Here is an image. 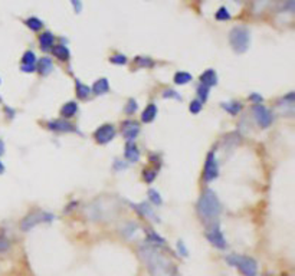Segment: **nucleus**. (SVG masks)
<instances>
[{"instance_id":"f257e3e1","label":"nucleus","mask_w":295,"mask_h":276,"mask_svg":"<svg viewBox=\"0 0 295 276\" xmlns=\"http://www.w3.org/2000/svg\"><path fill=\"white\" fill-rule=\"evenodd\" d=\"M138 255L147 266L150 276H177V269L167 256H164L159 248L143 243L138 248Z\"/></svg>"},{"instance_id":"f03ea898","label":"nucleus","mask_w":295,"mask_h":276,"mask_svg":"<svg viewBox=\"0 0 295 276\" xmlns=\"http://www.w3.org/2000/svg\"><path fill=\"white\" fill-rule=\"evenodd\" d=\"M196 208H197V213L201 217V220L207 226V224L217 220V217L220 216L222 203H220L216 192H213L212 189H204L197 200Z\"/></svg>"},{"instance_id":"7ed1b4c3","label":"nucleus","mask_w":295,"mask_h":276,"mask_svg":"<svg viewBox=\"0 0 295 276\" xmlns=\"http://www.w3.org/2000/svg\"><path fill=\"white\" fill-rule=\"evenodd\" d=\"M118 211V206L112 199L102 197V199H97L90 206L87 207L85 213L87 216L95 221H104L114 217Z\"/></svg>"},{"instance_id":"20e7f679","label":"nucleus","mask_w":295,"mask_h":276,"mask_svg":"<svg viewBox=\"0 0 295 276\" xmlns=\"http://www.w3.org/2000/svg\"><path fill=\"white\" fill-rule=\"evenodd\" d=\"M229 43L235 54H245L251 45V32L246 26H235L229 32Z\"/></svg>"},{"instance_id":"39448f33","label":"nucleus","mask_w":295,"mask_h":276,"mask_svg":"<svg viewBox=\"0 0 295 276\" xmlns=\"http://www.w3.org/2000/svg\"><path fill=\"white\" fill-rule=\"evenodd\" d=\"M225 261L241 271V274L245 276H256L258 274V263L251 256H242V255H229L225 258Z\"/></svg>"},{"instance_id":"423d86ee","label":"nucleus","mask_w":295,"mask_h":276,"mask_svg":"<svg viewBox=\"0 0 295 276\" xmlns=\"http://www.w3.org/2000/svg\"><path fill=\"white\" fill-rule=\"evenodd\" d=\"M54 220L55 216L52 213L36 210V211L29 213L26 217L20 221V229H22V232H30L33 227H36L40 223H51V221Z\"/></svg>"},{"instance_id":"0eeeda50","label":"nucleus","mask_w":295,"mask_h":276,"mask_svg":"<svg viewBox=\"0 0 295 276\" xmlns=\"http://www.w3.org/2000/svg\"><path fill=\"white\" fill-rule=\"evenodd\" d=\"M206 239H207V242H209L212 246H215V248L219 249V250H225V249L228 248V242H226L225 236H223L222 230H220V223H219V220L207 224Z\"/></svg>"},{"instance_id":"6e6552de","label":"nucleus","mask_w":295,"mask_h":276,"mask_svg":"<svg viewBox=\"0 0 295 276\" xmlns=\"http://www.w3.org/2000/svg\"><path fill=\"white\" fill-rule=\"evenodd\" d=\"M217 177H219V163L216 160L215 151H210L206 155L204 168H203V179L206 183H210Z\"/></svg>"},{"instance_id":"1a4fd4ad","label":"nucleus","mask_w":295,"mask_h":276,"mask_svg":"<svg viewBox=\"0 0 295 276\" xmlns=\"http://www.w3.org/2000/svg\"><path fill=\"white\" fill-rule=\"evenodd\" d=\"M252 112H254L256 124L259 125L261 128H268V127H271L272 121H274V115H272V112L264 104H255L252 107Z\"/></svg>"},{"instance_id":"9d476101","label":"nucleus","mask_w":295,"mask_h":276,"mask_svg":"<svg viewBox=\"0 0 295 276\" xmlns=\"http://www.w3.org/2000/svg\"><path fill=\"white\" fill-rule=\"evenodd\" d=\"M115 134H117V131H115V127L114 125L104 124L95 130L94 138L98 144H102L104 145V144H108L109 141H112L114 137H115Z\"/></svg>"},{"instance_id":"9b49d317","label":"nucleus","mask_w":295,"mask_h":276,"mask_svg":"<svg viewBox=\"0 0 295 276\" xmlns=\"http://www.w3.org/2000/svg\"><path fill=\"white\" fill-rule=\"evenodd\" d=\"M294 108H295V94L294 92H290L287 94L285 97L281 98L278 101V110L281 112L282 115H288V117H293L294 115Z\"/></svg>"},{"instance_id":"f8f14e48","label":"nucleus","mask_w":295,"mask_h":276,"mask_svg":"<svg viewBox=\"0 0 295 276\" xmlns=\"http://www.w3.org/2000/svg\"><path fill=\"white\" fill-rule=\"evenodd\" d=\"M140 134V125L133 120H127L122 123V136L127 139V142H134L137 136Z\"/></svg>"},{"instance_id":"ddd939ff","label":"nucleus","mask_w":295,"mask_h":276,"mask_svg":"<svg viewBox=\"0 0 295 276\" xmlns=\"http://www.w3.org/2000/svg\"><path fill=\"white\" fill-rule=\"evenodd\" d=\"M36 62H38V59H36L35 52L29 49V51H26V52L23 54V56H22L20 70L25 72V73H32V72H35V70H36Z\"/></svg>"},{"instance_id":"4468645a","label":"nucleus","mask_w":295,"mask_h":276,"mask_svg":"<svg viewBox=\"0 0 295 276\" xmlns=\"http://www.w3.org/2000/svg\"><path fill=\"white\" fill-rule=\"evenodd\" d=\"M46 127L51 130V131H55V133H75L77 128L75 125L71 124L69 121L67 120H54V121H49Z\"/></svg>"},{"instance_id":"2eb2a0df","label":"nucleus","mask_w":295,"mask_h":276,"mask_svg":"<svg viewBox=\"0 0 295 276\" xmlns=\"http://www.w3.org/2000/svg\"><path fill=\"white\" fill-rule=\"evenodd\" d=\"M124 157L127 160V163H131V164H135L140 161V150L138 147L135 145L134 142H125V150H124Z\"/></svg>"},{"instance_id":"dca6fc26","label":"nucleus","mask_w":295,"mask_h":276,"mask_svg":"<svg viewBox=\"0 0 295 276\" xmlns=\"http://www.w3.org/2000/svg\"><path fill=\"white\" fill-rule=\"evenodd\" d=\"M133 208H134L135 211L140 214V216H143V217H148V219H151L153 221H157L159 223V217L154 214V210H153V207L150 206L148 203L146 202H141V203H138V205H131Z\"/></svg>"},{"instance_id":"f3484780","label":"nucleus","mask_w":295,"mask_h":276,"mask_svg":"<svg viewBox=\"0 0 295 276\" xmlns=\"http://www.w3.org/2000/svg\"><path fill=\"white\" fill-rule=\"evenodd\" d=\"M36 70L39 72L42 76H48V75L54 70L52 59H51V58H48V56L40 58L39 61L36 62Z\"/></svg>"},{"instance_id":"a211bd4d","label":"nucleus","mask_w":295,"mask_h":276,"mask_svg":"<svg viewBox=\"0 0 295 276\" xmlns=\"http://www.w3.org/2000/svg\"><path fill=\"white\" fill-rule=\"evenodd\" d=\"M199 81H200V85H204V86H207V88L217 85V73H216L215 69H207V70H204L200 76H199Z\"/></svg>"},{"instance_id":"6ab92c4d","label":"nucleus","mask_w":295,"mask_h":276,"mask_svg":"<svg viewBox=\"0 0 295 276\" xmlns=\"http://www.w3.org/2000/svg\"><path fill=\"white\" fill-rule=\"evenodd\" d=\"M91 92L95 95H105L109 92V82L107 78H99L91 86Z\"/></svg>"},{"instance_id":"aec40b11","label":"nucleus","mask_w":295,"mask_h":276,"mask_svg":"<svg viewBox=\"0 0 295 276\" xmlns=\"http://www.w3.org/2000/svg\"><path fill=\"white\" fill-rule=\"evenodd\" d=\"M157 114H159L157 105L156 104H148L146 110L143 111V114H141V121L146 123V124H150V123H153L156 120Z\"/></svg>"},{"instance_id":"412c9836","label":"nucleus","mask_w":295,"mask_h":276,"mask_svg":"<svg viewBox=\"0 0 295 276\" xmlns=\"http://www.w3.org/2000/svg\"><path fill=\"white\" fill-rule=\"evenodd\" d=\"M146 243L159 249L166 246V240H164L157 232H154V230H151V229H148L147 230V242H146Z\"/></svg>"},{"instance_id":"4be33fe9","label":"nucleus","mask_w":295,"mask_h":276,"mask_svg":"<svg viewBox=\"0 0 295 276\" xmlns=\"http://www.w3.org/2000/svg\"><path fill=\"white\" fill-rule=\"evenodd\" d=\"M77 112H78V104L75 101H69L67 104H64V107L61 108V115L64 120L75 117Z\"/></svg>"},{"instance_id":"5701e85b","label":"nucleus","mask_w":295,"mask_h":276,"mask_svg":"<svg viewBox=\"0 0 295 276\" xmlns=\"http://www.w3.org/2000/svg\"><path fill=\"white\" fill-rule=\"evenodd\" d=\"M55 36L51 32H43L42 35H39V45L43 51H49L54 48Z\"/></svg>"},{"instance_id":"b1692460","label":"nucleus","mask_w":295,"mask_h":276,"mask_svg":"<svg viewBox=\"0 0 295 276\" xmlns=\"http://www.w3.org/2000/svg\"><path fill=\"white\" fill-rule=\"evenodd\" d=\"M51 51L55 58H58L59 61H69V58H71V52L65 45H54V48Z\"/></svg>"},{"instance_id":"393cba45","label":"nucleus","mask_w":295,"mask_h":276,"mask_svg":"<svg viewBox=\"0 0 295 276\" xmlns=\"http://www.w3.org/2000/svg\"><path fill=\"white\" fill-rule=\"evenodd\" d=\"M75 91H77V97L80 99H87V98L91 95V86L82 83L80 79L75 81Z\"/></svg>"},{"instance_id":"a878e982","label":"nucleus","mask_w":295,"mask_h":276,"mask_svg":"<svg viewBox=\"0 0 295 276\" xmlns=\"http://www.w3.org/2000/svg\"><path fill=\"white\" fill-rule=\"evenodd\" d=\"M220 107L226 111V112H229L230 115H233V117L238 115L242 111V104L241 102H238V101H233V102H222Z\"/></svg>"},{"instance_id":"bb28decb","label":"nucleus","mask_w":295,"mask_h":276,"mask_svg":"<svg viewBox=\"0 0 295 276\" xmlns=\"http://www.w3.org/2000/svg\"><path fill=\"white\" fill-rule=\"evenodd\" d=\"M137 229H138L137 223H134V221H128V223H125V224L121 227V235L124 236L125 239H131V237L135 235Z\"/></svg>"},{"instance_id":"cd10ccee","label":"nucleus","mask_w":295,"mask_h":276,"mask_svg":"<svg viewBox=\"0 0 295 276\" xmlns=\"http://www.w3.org/2000/svg\"><path fill=\"white\" fill-rule=\"evenodd\" d=\"M176 85H186L190 81H193V76L189 73V72H185V70H179L175 73V78H173Z\"/></svg>"},{"instance_id":"c85d7f7f","label":"nucleus","mask_w":295,"mask_h":276,"mask_svg":"<svg viewBox=\"0 0 295 276\" xmlns=\"http://www.w3.org/2000/svg\"><path fill=\"white\" fill-rule=\"evenodd\" d=\"M25 25H26L27 28L30 29L32 32H39L40 29L43 28V22L40 20L39 17H36V16L27 17L26 20H25Z\"/></svg>"},{"instance_id":"c756f323","label":"nucleus","mask_w":295,"mask_h":276,"mask_svg":"<svg viewBox=\"0 0 295 276\" xmlns=\"http://www.w3.org/2000/svg\"><path fill=\"white\" fill-rule=\"evenodd\" d=\"M134 64L138 68H153L154 61L150 56H137L134 59Z\"/></svg>"},{"instance_id":"7c9ffc66","label":"nucleus","mask_w":295,"mask_h":276,"mask_svg":"<svg viewBox=\"0 0 295 276\" xmlns=\"http://www.w3.org/2000/svg\"><path fill=\"white\" fill-rule=\"evenodd\" d=\"M148 194V200L154 205V206H161L163 205V199H161L160 193L154 189H150L147 192Z\"/></svg>"},{"instance_id":"2f4dec72","label":"nucleus","mask_w":295,"mask_h":276,"mask_svg":"<svg viewBox=\"0 0 295 276\" xmlns=\"http://www.w3.org/2000/svg\"><path fill=\"white\" fill-rule=\"evenodd\" d=\"M215 19L219 22H226V20H230V13L225 6H222V7L217 9V12L215 13Z\"/></svg>"},{"instance_id":"473e14b6","label":"nucleus","mask_w":295,"mask_h":276,"mask_svg":"<svg viewBox=\"0 0 295 276\" xmlns=\"http://www.w3.org/2000/svg\"><path fill=\"white\" fill-rule=\"evenodd\" d=\"M209 91H210V88H207V86H204V85H199L197 86V99L200 101L201 104H204L206 101H207V98H209Z\"/></svg>"},{"instance_id":"72a5a7b5","label":"nucleus","mask_w":295,"mask_h":276,"mask_svg":"<svg viewBox=\"0 0 295 276\" xmlns=\"http://www.w3.org/2000/svg\"><path fill=\"white\" fill-rule=\"evenodd\" d=\"M203 108V104H201L199 99H193L192 102H190V105H189V111L193 114V115H197L199 112Z\"/></svg>"},{"instance_id":"f704fd0d","label":"nucleus","mask_w":295,"mask_h":276,"mask_svg":"<svg viewBox=\"0 0 295 276\" xmlns=\"http://www.w3.org/2000/svg\"><path fill=\"white\" fill-rule=\"evenodd\" d=\"M268 4L269 0H255V3H254V12H255V13L264 12V10L268 7Z\"/></svg>"},{"instance_id":"c9c22d12","label":"nucleus","mask_w":295,"mask_h":276,"mask_svg":"<svg viewBox=\"0 0 295 276\" xmlns=\"http://www.w3.org/2000/svg\"><path fill=\"white\" fill-rule=\"evenodd\" d=\"M109 62L111 64H114V65H127V62H128V59H127V56L125 55H112L109 58Z\"/></svg>"},{"instance_id":"e433bc0d","label":"nucleus","mask_w":295,"mask_h":276,"mask_svg":"<svg viewBox=\"0 0 295 276\" xmlns=\"http://www.w3.org/2000/svg\"><path fill=\"white\" fill-rule=\"evenodd\" d=\"M156 177H157V170H144L143 171V179L148 184H151L156 180Z\"/></svg>"},{"instance_id":"4c0bfd02","label":"nucleus","mask_w":295,"mask_h":276,"mask_svg":"<svg viewBox=\"0 0 295 276\" xmlns=\"http://www.w3.org/2000/svg\"><path fill=\"white\" fill-rule=\"evenodd\" d=\"M9 248H10V240H9V237L4 235V233H0V253H1V252H6Z\"/></svg>"},{"instance_id":"58836bf2","label":"nucleus","mask_w":295,"mask_h":276,"mask_svg":"<svg viewBox=\"0 0 295 276\" xmlns=\"http://www.w3.org/2000/svg\"><path fill=\"white\" fill-rule=\"evenodd\" d=\"M176 248H177L179 255H182L183 258H188L189 249L186 248V245H185V242H183V240H177V243H176Z\"/></svg>"},{"instance_id":"ea45409f","label":"nucleus","mask_w":295,"mask_h":276,"mask_svg":"<svg viewBox=\"0 0 295 276\" xmlns=\"http://www.w3.org/2000/svg\"><path fill=\"white\" fill-rule=\"evenodd\" d=\"M163 98H166V99H177V101H182L183 98L180 94H177L175 89H166L164 92H163Z\"/></svg>"},{"instance_id":"a19ab883","label":"nucleus","mask_w":295,"mask_h":276,"mask_svg":"<svg viewBox=\"0 0 295 276\" xmlns=\"http://www.w3.org/2000/svg\"><path fill=\"white\" fill-rule=\"evenodd\" d=\"M138 108V105H137V101L135 99H128V102H127V105H125V112L128 114V115H131V114H134L135 111Z\"/></svg>"},{"instance_id":"79ce46f5","label":"nucleus","mask_w":295,"mask_h":276,"mask_svg":"<svg viewBox=\"0 0 295 276\" xmlns=\"http://www.w3.org/2000/svg\"><path fill=\"white\" fill-rule=\"evenodd\" d=\"M249 101H252L254 104H262V102H264V98H262V95L256 94V92H252V94L249 95Z\"/></svg>"},{"instance_id":"37998d69","label":"nucleus","mask_w":295,"mask_h":276,"mask_svg":"<svg viewBox=\"0 0 295 276\" xmlns=\"http://www.w3.org/2000/svg\"><path fill=\"white\" fill-rule=\"evenodd\" d=\"M284 9H287L288 13H294V0H284Z\"/></svg>"},{"instance_id":"c03bdc74","label":"nucleus","mask_w":295,"mask_h":276,"mask_svg":"<svg viewBox=\"0 0 295 276\" xmlns=\"http://www.w3.org/2000/svg\"><path fill=\"white\" fill-rule=\"evenodd\" d=\"M69 1H71V4L74 7L75 13H81V10H82V1L81 0H69Z\"/></svg>"},{"instance_id":"a18cd8bd","label":"nucleus","mask_w":295,"mask_h":276,"mask_svg":"<svg viewBox=\"0 0 295 276\" xmlns=\"http://www.w3.org/2000/svg\"><path fill=\"white\" fill-rule=\"evenodd\" d=\"M114 167H115V170H125L128 167V164L127 163H121V160H115Z\"/></svg>"},{"instance_id":"49530a36","label":"nucleus","mask_w":295,"mask_h":276,"mask_svg":"<svg viewBox=\"0 0 295 276\" xmlns=\"http://www.w3.org/2000/svg\"><path fill=\"white\" fill-rule=\"evenodd\" d=\"M4 154V142H3V139L0 138V155H3Z\"/></svg>"},{"instance_id":"de8ad7c7","label":"nucleus","mask_w":295,"mask_h":276,"mask_svg":"<svg viewBox=\"0 0 295 276\" xmlns=\"http://www.w3.org/2000/svg\"><path fill=\"white\" fill-rule=\"evenodd\" d=\"M3 173H4V164L0 161V174H3Z\"/></svg>"},{"instance_id":"09e8293b","label":"nucleus","mask_w":295,"mask_h":276,"mask_svg":"<svg viewBox=\"0 0 295 276\" xmlns=\"http://www.w3.org/2000/svg\"><path fill=\"white\" fill-rule=\"evenodd\" d=\"M0 83H1V81H0Z\"/></svg>"}]
</instances>
